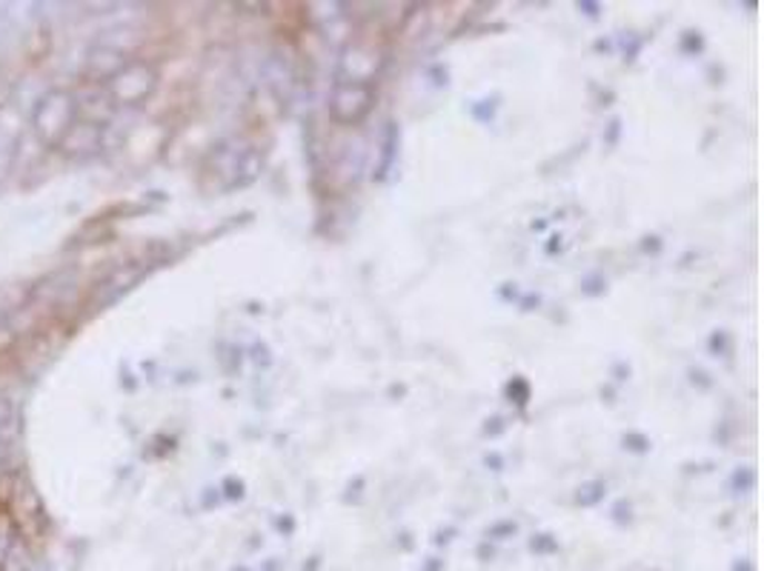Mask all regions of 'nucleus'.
<instances>
[{
    "mask_svg": "<svg viewBox=\"0 0 764 571\" xmlns=\"http://www.w3.org/2000/svg\"><path fill=\"white\" fill-rule=\"evenodd\" d=\"M103 137H107V129H103L101 123L78 121L72 129H69L67 137L58 143L54 152H58L63 161H72V163L92 161L96 155H101Z\"/></svg>",
    "mask_w": 764,
    "mask_h": 571,
    "instance_id": "obj_3",
    "label": "nucleus"
},
{
    "mask_svg": "<svg viewBox=\"0 0 764 571\" xmlns=\"http://www.w3.org/2000/svg\"><path fill=\"white\" fill-rule=\"evenodd\" d=\"M14 163H18V152H9V149H0V183L7 181L14 172Z\"/></svg>",
    "mask_w": 764,
    "mask_h": 571,
    "instance_id": "obj_5",
    "label": "nucleus"
},
{
    "mask_svg": "<svg viewBox=\"0 0 764 571\" xmlns=\"http://www.w3.org/2000/svg\"><path fill=\"white\" fill-rule=\"evenodd\" d=\"M158 86V72L152 63L147 61H127L121 72L112 78V81L103 86V92L109 94V101L115 106H138L155 92Z\"/></svg>",
    "mask_w": 764,
    "mask_h": 571,
    "instance_id": "obj_2",
    "label": "nucleus"
},
{
    "mask_svg": "<svg viewBox=\"0 0 764 571\" xmlns=\"http://www.w3.org/2000/svg\"><path fill=\"white\" fill-rule=\"evenodd\" d=\"M0 89H3V74H0Z\"/></svg>",
    "mask_w": 764,
    "mask_h": 571,
    "instance_id": "obj_6",
    "label": "nucleus"
},
{
    "mask_svg": "<svg viewBox=\"0 0 764 571\" xmlns=\"http://www.w3.org/2000/svg\"><path fill=\"white\" fill-rule=\"evenodd\" d=\"M127 61L129 58L121 52V49L107 47V43H98V47L89 49L87 58H83V69H81L83 83H87V86H107V83L121 72Z\"/></svg>",
    "mask_w": 764,
    "mask_h": 571,
    "instance_id": "obj_4",
    "label": "nucleus"
},
{
    "mask_svg": "<svg viewBox=\"0 0 764 571\" xmlns=\"http://www.w3.org/2000/svg\"><path fill=\"white\" fill-rule=\"evenodd\" d=\"M81 121V112H78V94L74 89L52 86L43 89L38 98L32 101L29 109V135L41 143V149L54 152L58 143L67 137L69 129Z\"/></svg>",
    "mask_w": 764,
    "mask_h": 571,
    "instance_id": "obj_1",
    "label": "nucleus"
}]
</instances>
